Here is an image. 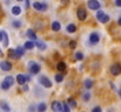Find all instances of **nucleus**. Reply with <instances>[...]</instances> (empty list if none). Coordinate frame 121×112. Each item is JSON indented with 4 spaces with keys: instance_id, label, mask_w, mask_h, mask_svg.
Wrapping results in <instances>:
<instances>
[{
    "instance_id": "f257e3e1",
    "label": "nucleus",
    "mask_w": 121,
    "mask_h": 112,
    "mask_svg": "<svg viewBox=\"0 0 121 112\" xmlns=\"http://www.w3.org/2000/svg\"><path fill=\"white\" fill-rule=\"evenodd\" d=\"M28 69H30V73H31V74H38V73L40 71L41 67L37 62L31 61V62H28Z\"/></svg>"
},
{
    "instance_id": "f03ea898",
    "label": "nucleus",
    "mask_w": 121,
    "mask_h": 112,
    "mask_svg": "<svg viewBox=\"0 0 121 112\" xmlns=\"http://www.w3.org/2000/svg\"><path fill=\"white\" fill-rule=\"evenodd\" d=\"M87 5H88V8L92 11H100V2L98 0H89Z\"/></svg>"
},
{
    "instance_id": "7ed1b4c3",
    "label": "nucleus",
    "mask_w": 121,
    "mask_h": 112,
    "mask_svg": "<svg viewBox=\"0 0 121 112\" xmlns=\"http://www.w3.org/2000/svg\"><path fill=\"white\" fill-rule=\"evenodd\" d=\"M111 74L113 76H119L121 74V64L120 63H114L111 67Z\"/></svg>"
},
{
    "instance_id": "20e7f679",
    "label": "nucleus",
    "mask_w": 121,
    "mask_h": 112,
    "mask_svg": "<svg viewBox=\"0 0 121 112\" xmlns=\"http://www.w3.org/2000/svg\"><path fill=\"white\" fill-rule=\"evenodd\" d=\"M39 84H41L45 88H51L52 86V82L46 77V76H40L39 77Z\"/></svg>"
},
{
    "instance_id": "39448f33",
    "label": "nucleus",
    "mask_w": 121,
    "mask_h": 112,
    "mask_svg": "<svg viewBox=\"0 0 121 112\" xmlns=\"http://www.w3.org/2000/svg\"><path fill=\"white\" fill-rule=\"evenodd\" d=\"M33 7L37 9V11H41V12H43V11H46L47 8H48V5L46 4V2H34L33 4Z\"/></svg>"
},
{
    "instance_id": "423d86ee",
    "label": "nucleus",
    "mask_w": 121,
    "mask_h": 112,
    "mask_svg": "<svg viewBox=\"0 0 121 112\" xmlns=\"http://www.w3.org/2000/svg\"><path fill=\"white\" fill-rule=\"evenodd\" d=\"M52 110L54 112H62V104L58 100H54L52 103Z\"/></svg>"
},
{
    "instance_id": "0eeeda50",
    "label": "nucleus",
    "mask_w": 121,
    "mask_h": 112,
    "mask_svg": "<svg viewBox=\"0 0 121 112\" xmlns=\"http://www.w3.org/2000/svg\"><path fill=\"white\" fill-rule=\"evenodd\" d=\"M0 68L4 71H9L12 69V64L9 62H7V61H1L0 62Z\"/></svg>"
},
{
    "instance_id": "6e6552de",
    "label": "nucleus",
    "mask_w": 121,
    "mask_h": 112,
    "mask_svg": "<svg viewBox=\"0 0 121 112\" xmlns=\"http://www.w3.org/2000/svg\"><path fill=\"white\" fill-rule=\"evenodd\" d=\"M99 40H100V36H99V34L95 33V32H93V33L89 35V42H91L92 44H96V43L99 42Z\"/></svg>"
},
{
    "instance_id": "1a4fd4ad",
    "label": "nucleus",
    "mask_w": 121,
    "mask_h": 112,
    "mask_svg": "<svg viewBox=\"0 0 121 112\" xmlns=\"http://www.w3.org/2000/svg\"><path fill=\"white\" fill-rule=\"evenodd\" d=\"M77 14H78L79 20H81V21L86 20V18H87V12H86V9H85V8H79V9H78V12H77Z\"/></svg>"
},
{
    "instance_id": "9d476101",
    "label": "nucleus",
    "mask_w": 121,
    "mask_h": 112,
    "mask_svg": "<svg viewBox=\"0 0 121 112\" xmlns=\"http://www.w3.org/2000/svg\"><path fill=\"white\" fill-rule=\"evenodd\" d=\"M15 54H17V58H20L25 55V48L24 47H18L15 49Z\"/></svg>"
},
{
    "instance_id": "9b49d317",
    "label": "nucleus",
    "mask_w": 121,
    "mask_h": 112,
    "mask_svg": "<svg viewBox=\"0 0 121 112\" xmlns=\"http://www.w3.org/2000/svg\"><path fill=\"white\" fill-rule=\"evenodd\" d=\"M17 82H18V84H20V85H25V82H26L25 75H22V74L18 75V76H17Z\"/></svg>"
},
{
    "instance_id": "f8f14e48",
    "label": "nucleus",
    "mask_w": 121,
    "mask_h": 112,
    "mask_svg": "<svg viewBox=\"0 0 121 112\" xmlns=\"http://www.w3.org/2000/svg\"><path fill=\"white\" fill-rule=\"evenodd\" d=\"M26 34H27V36L30 37L31 40H34V41H37V40H38V37H37V34L34 33V31H33V29H28Z\"/></svg>"
},
{
    "instance_id": "ddd939ff",
    "label": "nucleus",
    "mask_w": 121,
    "mask_h": 112,
    "mask_svg": "<svg viewBox=\"0 0 121 112\" xmlns=\"http://www.w3.org/2000/svg\"><path fill=\"white\" fill-rule=\"evenodd\" d=\"M56 69H58L59 71H65V70L67 69V66H66L65 62H59V63L56 64Z\"/></svg>"
},
{
    "instance_id": "4468645a",
    "label": "nucleus",
    "mask_w": 121,
    "mask_h": 112,
    "mask_svg": "<svg viewBox=\"0 0 121 112\" xmlns=\"http://www.w3.org/2000/svg\"><path fill=\"white\" fill-rule=\"evenodd\" d=\"M83 85H85L86 89H91V88L93 86V81H92L91 78H86L85 82H83Z\"/></svg>"
},
{
    "instance_id": "2eb2a0df",
    "label": "nucleus",
    "mask_w": 121,
    "mask_h": 112,
    "mask_svg": "<svg viewBox=\"0 0 121 112\" xmlns=\"http://www.w3.org/2000/svg\"><path fill=\"white\" fill-rule=\"evenodd\" d=\"M47 109V105L46 103H39V105L37 106V111L38 112H45Z\"/></svg>"
},
{
    "instance_id": "dca6fc26",
    "label": "nucleus",
    "mask_w": 121,
    "mask_h": 112,
    "mask_svg": "<svg viewBox=\"0 0 121 112\" xmlns=\"http://www.w3.org/2000/svg\"><path fill=\"white\" fill-rule=\"evenodd\" d=\"M0 108H1V110H4L5 112L11 111V108L8 106V104H7L6 102H1V103H0Z\"/></svg>"
},
{
    "instance_id": "f3484780",
    "label": "nucleus",
    "mask_w": 121,
    "mask_h": 112,
    "mask_svg": "<svg viewBox=\"0 0 121 112\" xmlns=\"http://www.w3.org/2000/svg\"><path fill=\"white\" fill-rule=\"evenodd\" d=\"M60 28H61V25H60V22H58V21H54V22L52 23V29H53L54 32H59V31H60Z\"/></svg>"
},
{
    "instance_id": "a211bd4d",
    "label": "nucleus",
    "mask_w": 121,
    "mask_h": 112,
    "mask_svg": "<svg viewBox=\"0 0 121 112\" xmlns=\"http://www.w3.org/2000/svg\"><path fill=\"white\" fill-rule=\"evenodd\" d=\"M35 46L38 47V49H39V50H45V49H46V47H47V46H46V43H43L42 41H37V42H35Z\"/></svg>"
},
{
    "instance_id": "6ab92c4d",
    "label": "nucleus",
    "mask_w": 121,
    "mask_h": 112,
    "mask_svg": "<svg viewBox=\"0 0 121 112\" xmlns=\"http://www.w3.org/2000/svg\"><path fill=\"white\" fill-rule=\"evenodd\" d=\"M34 46H35V44H34L32 41H27V42L24 44V48H25V49H28V50H32V49L34 48Z\"/></svg>"
},
{
    "instance_id": "aec40b11",
    "label": "nucleus",
    "mask_w": 121,
    "mask_h": 112,
    "mask_svg": "<svg viewBox=\"0 0 121 112\" xmlns=\"http://www.w3.org/2000/svg\"><path fill=\"white\" fill-rule=\"evenodd\" d=\"M5 82H6L9 86H12V85L14 84V78H13L12 76H6V77H5Z\"/></svg>"
},
{
    "instance_id": "412c9836",
    "label": "nucleus",
    "mask_w": 121,
    "mask_h": 112,
    "mask_svg": "<svg viewBox=\"0 0 121 112\" xmlns=\"http://www.w3.org/2000/svg\"><path fill=\"white\" fill-rule=\"evenodd\" d=\"M67 32H68V33H75V32H77V26L73 25V23L68 25V26H67Z\"/></svg>"
},
{
    "instance_id": "4be33fe9",
    "label": "nucleus",
    "mask_w": 121,
    "mask_h": 112,
    "mask_svg": "<svg viewBox=\"0 0 121 112\" xmlns=\"http://www.w3.org/2000/svg\"><path fill=\"white\" fill-rule=\"evenodd\" d=\"M68 106H71V108H73V109H75L77 108V100L74 99V98H68Z\"/></svg>"
},
{
    "instance_id": "5701e85b",
    "label": "nucleus",
    "mask_w": 121,
    "mask_h": 112,
    "mask_svg": "<svg viewBox=\"0 0 121 112\" xmlns=\"http://www.w3.org/2000/svg\"><path fill=\"white\" fill-rule=\"evenodd\" d=\"M12 13H13L14 15H19V14L21 13V8H20L19 6H14V7H12Z\"/></svg>"
},
{
    "instance_id": "b1692460",
    "label": "nucleus",
    "mask_w": 121,
    "mask_h": 112,
    "mask_svg": "<svg viewBox=\"0 0 121 112\" xmlns=\"http://www.w3.org/2000/svg\"><path fill=\"white\" fill-rule=\"evenodd\" d=\"M2 34H4V47H7L8 46V35L6 32H2Z\"/></svg>"
},
{
    "instance_id": "393cba45",
    "label": "nucleus",
    "mask_w": 121,
    "mask_h": 112,
    "mask_svg": "<svg viewBox=\"0 0 121 112\" xmlns=\"http://www.w3.org/2000/svg\"><path fill=\"white\" fill-rule=\"evenodd\" d=\"M12 26H13L14 28H20V27H21V22L18 21V20H14V21H12Z\"/></svg>"
},
{
    "instance_id": "a878e982",
    "label": "nucleus",
    "mask_w": 121,
    "mask_h": 112,
    "mask_svg": "<svg viewBox=\"0 0 121 112\" xmlns=\"http://www.w3.org/2000/svg\"><path fill=\"white\" fill-rule=\"evenodd\" d=\"M104 15H105V13H104V11H98V13H96V19L100 21L102 18H104Z\"/></svg>"
},
{
    "instance_id": "bb28decb",
    "label": "nucleus",
    "mask_w": 121,
    "mask_h": 112,
    "mask_svg": "<svg viewBox=\"0 0 121 112\" xmlns=\"http://www.w3.org/2000/svg\"><path fill=\"white\" fill-rule=\"evenodd\" d=\"M108 21H109V15H107V14H105V15H104V18L100 20V22H101V23H107Z\"/></svg>"
},
{
    "instance_id": "cd10ccee",
    "label": "nucleus",
    "mask_w": 121,
    "mask_h": 112,
    "mask_svg": "<svg viewBox=\"0 0 121 112\" xmlns=\"http://www.w3.org/2000/svg\"><path fill=\"white\" fill-rule=\"evenodd\" d=\"M8 55H9V57H12V58H17L15 50H13V49H9V50H8Z\"/></svg>"
},
{
    "instance_id": "c85d7f7f",
    "label": "nucleus",
    "mask_w": 121,
    "mask_h": 112,
    "mask_svg": "<svg viewBox=\"0 0 121 112\" xmlns=\"http://www.w3.org/2000/svg\"><path fill=\"white\" fill-rule=\"evenodd\" d=\"M75 60H78V61H81V60H83V54L82 53H75Z\"/></svg>"
},
{
    "instance_id": "c756f323",
    "label": "nucleus",
    "mask_w": 121,
    "mask_h": 112,
    "mask_svg": "<svg viewBox=\"0 0 121 112\" xmlns=\"http://www.w3.org/2000/svg\"><path fill=\"white\" fill-rule=\"evenodd\" d=\"M55 81L58 82V83H60V82H62L64 81V75H55Z\"/></svg>"
},
{
    "instance_id": "7c9ffc66",
    "label": "nucleus",
    "mask_w": 121,
    "mask_h": 112,
    "mask_svg": "<svg viewBox=\"0 0 121 112\" xmlns=\"http://www.w3.org/2000/svg\"><path fill=\"white\" fill-rule=\"evenodd\" d=\"M62 112H71L69 111V106L67 103H64L62 104Z\"/></svg>"
},
{
    "instance_id": "2f4dec72",
    "label": "nucleus",
    "mask_w": 121,
    "mask_h": 112,
    "mask_svg": "<svg viewBox=\"0 0 121 112\" xmlns=\"http://www.w3.org/2000/svg\"><path fill=\"white\" fill-rule=\"evenodd\" d=\"M9 88H11V86H9V85H8V84H7L5 81L1 83V89H2V90H8Z\"/></svg>"
},
{
    "instance_id": "473e14b6",
    "label": "nucleus",
    "mask_w": 121,
    "mask_h": 112,
    "mask_svg": "<svg viewBox=\"0 0 121 112\" xmlns=\"http://www.w3.org/2000/svg\"><path fill=\"white\" fill-rule=\"evenodd\" d=\"M89 98H91L89 92H86V93H83V95H82V99H83V100H89Z\"/></svg>"
},
{
    "instance_id": "72a5a7b5",
    "label": "nucleus",
    "mask_w": 121,
    "mask_h": 112,
    "mask_svg": "<svg viewBox=\"0 0 121 112\" xmlns=\"http://www.w3.org/2000/svg\"><path fill=\"white\" fill-rule=\"evenodd\" d=\"M92 112H102V110H101V108H100V106H95V108H93Z\"/></svg>"
},
{
    "instance_id": "f704fd0d",
    "label": "nucleus",
    "mask_w": 121,
    "mask_h": 112,
    "mask_svg": "<svg viewBox=\"0 0 121 112\" xmlns=\"http://www.w3.org/2000/svg\"><path fill=\"white\" fill-rule=\"evenodd\" d=\"M69 47H71L72 49H74V48L77 47V42H75V41H71V42H69Z\"/></svg>"
},
{
    "instance_id": "c9c22d12",
    "label": "nucleus",
    "mask_w": 121,
    "mask_h": 112,
    "mask_svg": "<svg viewBox=\"0 0 121 112\" xmlns=\"http://www.w3.org/2000/svg\"><path fill=\"white\" fill-rule=\"evenodd\" d=\"M115 5H117L118 7H121V0H117V1H115Z\"/></svg>"
},
{
    "instance_id": "e433bc0d",
    "label": "nucleus",
    "mask_w": 121,
    "mask_h": 112,
    "mask_svg": "<svg viewBox=\"0 0 121 112\" xmlns=\"http://www.w3.org/2000/svg\"><path fill=\"white\" fill-rule=\"evenodd\" d=\"M4 40V34H2V32H0V42Z\"/></svg>"
},
{
    "instance_id": "4c0bfd02",
    "label": "nucleus",
    "mask_w": 121,
    "mask_h": 112,
    "mask_svg": "<svg viewBox=\"0 0 121 112\" xmlns=\"http://www.w3.org/2000/svg\"><path fill=\"white\" fill-rule=\"evenodd\" d=\"M22 89H24V91H27V90H28V86H27V85H26V84H25V85H24V88H22Z\"/></svg>"
},
{
    "instance_id": "58836bf2",
    "label": "nucleus",
    "mask_w": 121,
    "mask_h": 112,
    "mask_svg": "<svg viewBox=\"0 0 121 112\" xmlns=\"http://www.w3.org/2000/svg\"><path fill=\"white\" fill-rule=\"evenodd\" d=\"M25 78H26V81H28V82L31 81V77H30V76H25Z\"/></svg>"
},
{
    "instance_id": "ea45409f",
    "label": "nucleus",
    "mask_w": 121,
    "mask_h": 112,
    "mask_svg": "<svg viewBox=\"0 0 121 112\" xmlns=\"http://www.w3.org/2000/svg\"><path fill=\"white\" fill-rule=\"evenodd\" d=\"M118 23H119V26H121V16L119 18V20H118Z\"/></svg>"
},
{
    "instance_id": "a19ab883",
    "label": "nucleus",
    "mask_w": 121,
    "mask_h": 112,
    "mask_svg": "<svg viewBox=\"0 0 121 112\" xmlns=\"http://www.w3.org/2000/svg\"><path fill=\"white\" fill-rule=\"evenodd\" d=\"M0 56H2V51H1V49H0Z\"/></svg>"
},
{
    "instance_id": "79ce46f5",
    "label": "nucleus",
    "mask_w": 121,
    "mask_h": 112,
    "mask_svg": "<svg viewBox=\"0 0 121 112\" xmlns=\"http://www.w3.org/2000/svg\"><path fill=\"white\" fill-rule=\"evenodd\" d=\"M119 93H120V97H121V90H120V91H119Z\"/></svg>"
}]
</instances>
